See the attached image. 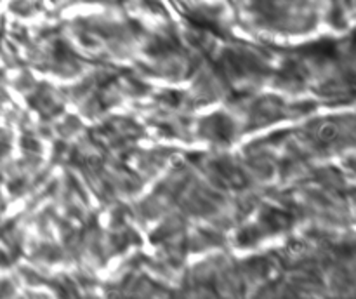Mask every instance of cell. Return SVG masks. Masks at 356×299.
I'll list each match as a JSON object with an SVG mask.
<instances>
[{
  "mask_svg": "<svg viewBox=\"0 0 356 299\" xmlns=\"http://www.w3.org/2000/svg\"><path fill=\"white\" fill-rule=\"evenodd\" d=\"M316 138L323 143H332L339 138V127L335 124H330V122H325L321 124L320 127L316 129Z\"/></svg>",
  "mask_w": 356,
  "mask_h": 299,
  "instance_id": "1",
  "label": "cell"
}]
</instances>
